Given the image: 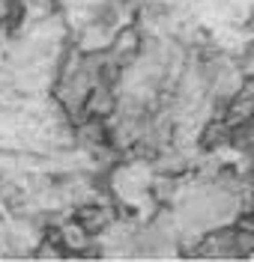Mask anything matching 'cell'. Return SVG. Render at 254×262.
<instances>
[{"label":"cell","mask_w":254,"mask_h":262,"mask_svg":"<svg viewBox=\"0 0 254 262\" xmlns=\"http://www.w3.org/2000/svg\"><path fill=\"white\" fill-rule=\"evenodd\" d=\"M183 253H194V256H206V259H237V256H245L237 221L219 224V227L201 232L198 242L191 247H186Z\"/></svg>","instance_id":"obj_1"},{"label":"cell","mask_w":254,"mask_h":262,"mask_svg":"<svg viewBox=\"0 0 254 262\" xmlns=\"http://www.w3.org/2000/svg\"><path fill=\"white\" fill-rule=\"evenodd\" d=\"M237 66L245 81H254V33H251V39L242 45V51L237 54Z\"/></svg>","instance_id":"obj_2"}]
</instances>
